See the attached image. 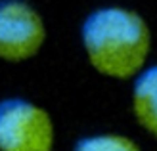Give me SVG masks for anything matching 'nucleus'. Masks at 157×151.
I'll list each match as a JSON object with an SVG mask.
<instances>
[{
    "label": "nucleus",
    "instance_id": "nucleus-1",
    "mask_svg": "<svg viewBox=\"0 0 157 151\" xmlns=\"http://www.w3.org/2000/svg\"><path fill=\"white\" fill-rule=\"evenodd\" d=\"M82 42L96 71L113 78H130L147 59L151 33L138 12L109 6L84 19Z\"/></svg>",
    "mask_w": 157,
    "mask_h": 151
},
{
    "label": "nucleus",
    "instance_id": "nucleus-3",
    "mask_svg": "<svg viewBox=\"0 0 157 151\" xmlns=\"http://www.w3.org/2000/svg\"><path fill=\"white\" fill-rule=\"evenodd\" d=\"M46 40L42 15L27 0H0V59L33 58Z\"/></svg>",
    "mask_w": 157,
    "mask_h": 151
},
{
    "label": "nucleus",
    "instance_id": "nucleus-5",
    "mask_svg": "<svg viewBox=\"0 0 157 151\" xmlns=\"http://www.w3.org/2000/svg\"><path fill=\"white\" fill-rule=\"evenodd\" d=\"M73 151H140V147L121 134H98L78 140Z\"/></svg>",
    "mask_w": 157,
    "mask_h": 151
},
{
    "label": "nucleus",
    "instance_id": "nucleus-2",
    "mask_svg": "<svg viewBox=\"0 0 157 151\" xmlns=\"http://www.w3.org/2000/svg\"><path fill=\"white\" fill-rule=\"evenodd\" d=\"M56 130L50 113L23 98L0 101V151H52Z\"/></svg>",
    "mask_w": 157,
    "mask_h": 151
},
{
    "label": "nucleus",
    "instance_id": "nucleus-4",
    "mask_svg": "<svg viewBox=\"0 0 157 151\" xmlns=\"http://www.w3.org/2000/svg\"><path fill=\"white\" fill-rule=\"evenodd\" d=\"M132 109L138 123L157 136V65L146 69L136 78L132 92Z\"/></svg>",
    "mask_w": 157,
    "mask_h": 151
}]
</instances>
